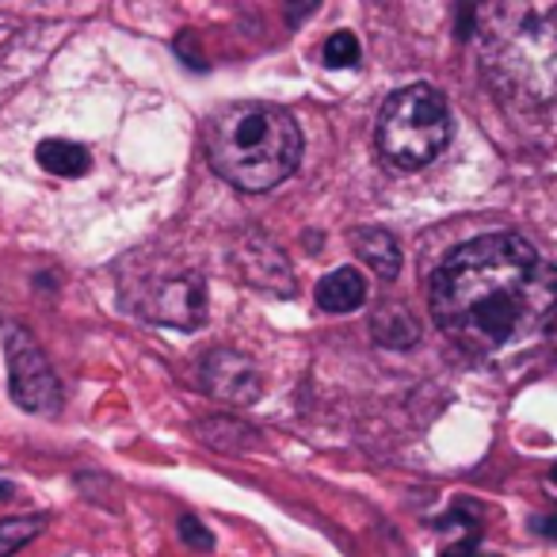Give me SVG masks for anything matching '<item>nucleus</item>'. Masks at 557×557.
Masks as SVG:
<instances>
[{
  "instance_id": "nucleus-1",
  "label": "nucleus",
  "mask_w": 557,
  "mask_h": 557,
  "mask_svg": "<svg viewBox=\"0 0 557 557\" xmlns=\"http://www.w3.org/2000/svg\"><path fill=\"white\" fill-rule=\"evenodd\" d=\"M432 313L470 356L539 341L557 318V268L519 233H481L432 275Z\"/></svg>"
},
{
  "instance_id": "nucleus-2",
  "label": "nucleus",
  "mask_w": 557,
  "mask_h": 557,
  "mask_svg": "<svg viewBox=\"0 0 557 557\" xmlns=\"http://www.w3.org/2000/svg\"><path fill=\"white\" fill-rule=\"evenodd\" d=\"M481 70L516 108L557 103V0H496L478 9Z\"/></svg>"
},
{
  "instance_id": "nucleus-3",
  "label": "nucleus",
  "mask_w": 557,
  "mask_h": 557,
  "mask_svg": "<svg viewBox=\"0 0 557 557\" xmlns=\"http://www.w3.org/2000/svg\"><path fill=\"white\" fill-rule=\"evenodd\" d=\"M207 161L240 191H271L302 161V131L275 103H230L207 126Z\"/></svg>"
},
{
  "instance_id": "nucleus-4",
  "label": "nucleus",
  "mask_w": 557,
  "mask_h": 557,
  "mask_svg": "<svg viewBox=\"0 0 557 557\" xmlns=\"http://www.w3.org/2000/svg\"><path fill=\"white\" fill-rule=\"evenodd\" d=\"M379 153L394 169L417 172L432 164L450 141V108L447 96L432 85L397 88L379 111Z\"/></svg>"
},
{
  "instance_id": "nucleus-5",
  "label": "nucleus",
  "mask_w": 557,
  "mask_h": 557,
  "mask_svg": "<svg viewBox=\"0 0 557 557\" xmlns=\"http://www.w3.org/2000/svg\"><path fill=\"white\" fill-rule=\"evenodd\" d=\"M0 333H4V356H9L12 397L20 409L42 412V417L62 409V382H58L54 367L32 336V329L20 321H0Z\"/></svg>"
},
{
  "instance_id": "nucleus-6",
  "label": "nucleus",
  "mask_w": 557,
  "mask_h": 557,
  "mask_svg": "<svg viewBox=\"0 0 557 557\" xmlns=\"http://www.w3.org/2000/svg\"><path fill=\"white\" fill-rule=\"evenodd\" d=\"M141 313L157 325H172V329H195L207 321V283L195 271L184 275L161 278L149 287V295L141 298Z\"/></svg>"
},
{
  "instance_id": "nucleus-7",
  "label": "nucleus",
  "mask_w": 557,
  "mask_h": 557,
  "mask_svg": "<svg viewBox=\"0 0 557 557\" xmlns=\"http://www.w3.org/2000/svg\"><path fill=\"white\" fill-rule=\"evenodd\" d=\"M199 382L210 397L225 405H252L260 401V374L256 363L248 356L233 348H214L207 359L199 363Z\"/></svg>"
},
{
  "instance_id": "nucleus-8",
  "label": "nucleus",
  "mask_w": 557,
  "mask_h": 557,
  "mask_svg": "<svg viewBox=\"0 0 557 557\" xmlns=\"http://www.w3.org/2000/svg\"><path fill=\"white\" fill-rule=\"evenodd\" d=\"M233 260H237L240 275L260 290L271 295H295V278H290L287 256L278 252L275 240H268L263 233H245L233 248Z\"/></svg>"
},
{
  "instance_id": "nucleus-9",
  "label": "nucleus",
  "mask_w": 557,
  "mask_h": 557,
  "mask_svg": "<svg viewBox=\"0 0 557 557\" xmlns=\"http://www.w3.org/2000/svg\"><path fill=\"white\" fill-rule=\"evenodd\" d=\"M351 245H356L359 260L382 278H397L401 275V245L389 230H379V225H359L351 230Z\"/></svg>"
},
{
  "instance_id": "nucleus-10",
  "label": "nucleus",
  "mask_w": 557,
  "mask_h": 557,
  "mask_svg": "<svg viewBox=\"0 0 557 557\" xmlns=\"http://www.w3.org/2000/svg\"><path fill=\"white\" fill-rule=\"evenodd\" d=\"M367 302V278L356 268H336L318 283V306L325 313H351Z\"/></svg>"
},
{
  "instance_id": "nucleus-11",
  "label": "nucleus",
  "mask_w": 557,
  "mask_h": 557,
  "mask_svg": "<svg viewBox=\"0 0 557 557\" xmlns=\"http://www.w3.org/2000/svg\"><path fill=\"white\" fill-rule=\"evenodd\" d=\"M371 333L382 348H394V351H405L420 341V325L401 302H382L379 310L371 313Z\"/></svg>"
},
{
  "instance_id": "nucleus-12",
  "label": "nucleus",
  "mask_w": 557,
  "mask_h": 557,
  "mask_svg": "<svg viewBox=\"0 0 557 557\" xmlns=\"http://www.w3.org/2000/svg\"><path fill=\"white\" fill-rule=\"evenodd\" d=\"M35 157H39V164L50 172V176H85L88 169H92V157H88L85 146H77V141H65V138H50L42 141L39 149H35Z\"/></svg>"
},
{
  "instance_id": "nucleus-13",
  "label": "nucleus",
  "mask_w": 557,
  "mask_h": 557,
  "mask_svg": "<svg viewBox=\"0 0 557 557\" xmlns=\"http://www.w3.org/2000/svg\"><path fill=\"white\" fill-rule=\"evenodd\" d=\"M195 432H199L202 443H210L214 450H225V455H237V450H248V447L260 443V435H256L252 428L240 424V420H225V417L202 420Z\"/></svg>"
},
{
  "instance_id": "nucleus-14",
  "label": "nucleus",
  "mask_w": 557,
  "mask_h": 557,
  "mask_svg": "<svg viewBox=\"0 0 557 557\" xmlns=\"http://www.w3.org/2000/svg\"><path fill=\"white\" fill-rule=\"evenodd\" d=\"M42 527H47V516H12V519H0V557L16 554V549H24L32 539H39Z\"/></svg>"
},
{
  "instance_id": "nucleus-15",
  "label": "nucleus",
  "mask_w": 557,
  "mask_h": 557,
  "mask_svg": "<svg viewBox=\"0 0 557 557\" xmlns=\"http://www.w3.org/2000/svg\"><path fill=\"white\" fill-rule=\"evenodd\" d=\"M359 54H363V50H359V39L351 32L329 35L325 50H321L329 70H351V65H359Z\"/></svg>"
},
{
  "instance_id": "nucleus-16",
  "label": "nucleus",
  "mask_w": 557,
  "mask_h": 557,
  "mask_svg": "<svg viewBox=\"0 0 557 557\" xmlns=\"http://www.w3.org/2000/svg\"><path fill=\"white\" fill-rule=\"evenodd\" d=\"M180 539L187 542V546H195V549H214V534L207 531V523L202 519H195V516H180Z\"/></svg>"
},
{
  "instance_id": "nucleus-17",
  "label": "nucleus",
  "mask_w": 557,
  "mask_h": 557,
  "mask_svg": "<svg viewBox=\"0 0 557 557\" xmlns=\"http://www.w3.org/2000/svg\"><path fill=\"white\" fill-rule=\"evenodd\" d=\"M470 35H478V9L462 4L458 9V39H470Z\"/></svg>"
},
{
  "instance_id": "nucleus-18",
  "label": "nucleus",
  "mask_w": 557,
  "mask_h": 557,
  "mask_svg": "<svg viewBox=\"0 0 557 557\" xmlns=\"http://www.w3.org/2000/svg\"><path fill=\"white\" fill-rule=\"evenodd\" d=\"M440 557H478V539H462L455 546H447Z\"/></svg>"
},
{
  "instance_id": "nucleus-19",
  "label": "nucleus",
  "mask_w": 557,
  "mask_h": 557,
  "mask_svg": "<svg viewBox=\"0 0 557 557\" xmlns=\"http://www.w3.org/2000/svg\"><path fill=\"white\" fill-rule=\"evenodd\" d=\"M531 527L539 534H549V539H557V516H542V519H531Z\"/></svg>"
},
{
  "instance_id": "nucleus-20",
  "label": "nucleus",
  "mask_w": 557,
  "mask_h": 557,
  "mask_svg": "<svg viewBox=\"0 0 557 557\" xmlns=\"http://www.w3.org/2000/svg\"><path fill=\"white\" fill-rule=\"evenodd\" d=\"M313 9H318V4H306V9H290V20H302L306 12H313Z\"/></svg>"
},
{
  "instance_id": "nucleus-21",
  "label": "nucleus",
  "mask_w": 557,
  "mask_h": 557,
  "mask_svg": "<svg viewBox=\"0 0 557 557\" xmlns=\"http://www.w3.org/2000/svg\"><path fill=\"white\" fill-rule=\"evenodd\" d=\"M12 496V485H4V481H0V500H9Z\"/></svg>"
}]
</instances>
